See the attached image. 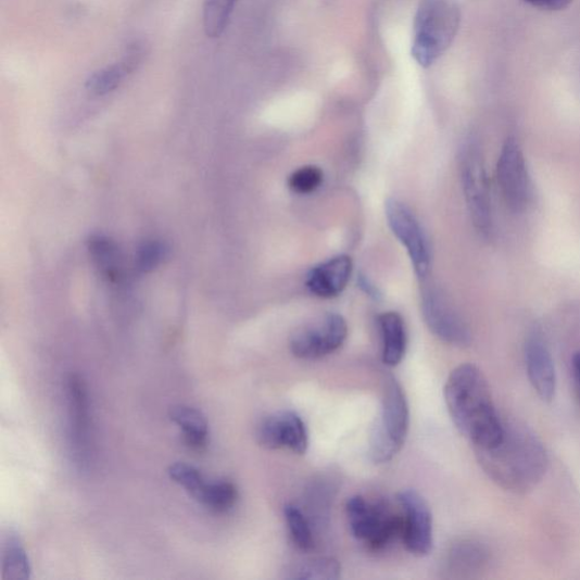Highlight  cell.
<instances>
[{"instance_id": "obj_29", "label": "cell", "mask_w": 580, "mask_h": 580, "mask_svg": "<svg viewBox=\"0 0 580 580\" xmlns=\"http://www.w3.org/2000/svg\"><path fill=\"white\" fill-rule=\"evenodd\" d=\"M524 2L545 11H562L567 9L572 0H524Z\"/></svg>"}, {"instance_id": "obj_28", "label": "cell", "mask_w": 580, "mask_h": 580, "mask_svg": "<svg viewBox=\"0 0 580 580\" xmlns=\"http://www.w3.org/2000/svg\"><path fill=\"white\" fill-rule=\"evenodd\" d=\"M166 255V248L160 241H147L138 250L136 257V270L147 274L161 265Z\"/></svg>"}, {"instance_id": "obj_23", "label": "cell", "mask_w": 580, "mask_h": 580, "mask_svg": "<svg viewBox=\"0 0 580 580\" xmlns=\"http://www.w3.org/2000/svg\"><path fill=\"white\" fill-rule=\"evenodd\" d=\"M239 491L229 481L209 483L200 501L211 512L216 514L228 513L237 503Z\"/></svg>"}, {"instance_id": "obj_3", "label": "cell", "mask_w": 580, "mask_h": 580, "mask_svg": "<svg viewBox=\"0 0 580 580\" xmlns=\"http://www.w3.org/2000/svg\"><path fill=\"white\" fill-rule=\"evenodd\" d=\"M459 21L455 0H420L412 48V54L420 66H431L452 45Z\"/></svg>"}, {"instance_id": "obj_14", "label": "cell", "mask_w": 580, "mask_h": 580, "mask_svg": "<svg viewBox=\"0 0 580 580\" xmlns=\"http://www.w3.org/2000/svg\"><path fill=\"white\" fill-rule=\"evenodd\" d=\"M67 392L73 452L77 463L85 465L90 456V417L84 379L80 376H71Z\"/></svg>"}, {"instance_id": "obj_11", "label": "cell", "mask_w": 580, "mask_h": 580, "mask_svg": "<svg viewBox=\"0 0 580 580\" xmlns=\"http://www.w3.org/2000/svg\"><path fill=\"white\" fill-rule=\"evenodd\" d=\"M399 501L404 510L402 537L406 549L414 556H428L433 545V521L426 499L415 490H404Z\"/></svg>"}, {"instance_id": "obj_21", "label": "cell", "mask_w": 580, "mask_h": 580, "mask_svg": "<svg viewBox=\"0 0 580 580\" xmlns=\"http://www.w3.org/2000/svg\"><path fill=\"white\" fill-rule=\"evenodd\" d=\"M489 560L487 549L478 542L464 541L453 547L450 566L455 572H476Z\"/></svg>"}, {"instance_id": "obj_27", "label": "cell", "mask_w": 580, "mask_h": 580, "mask_svg": "<svg viewBox=\"0 0 580 580\" xmlns=\"http://www.w3.org/2000/svg\"><path fill=\"white\" fill-rule=\"evenodd\" d=\"M324 172L316 166H305L288 178V188L297 194H311L321 187Z\"/></svg>"}, {"instance_id": "obj_31", "label": "cell", "mask_w": 580, "mask_h": 580, "mask_svg": "<svg viewBox=\"0 0 580 580\" xmlns=\"http://www.w3.org/2000/svg\"><path fill=\"white\" fill-rule=\"evenodd\" d=\"M358 283L364 293H366L368 297H371L375 300H379L381 294L378 288L370 280H368L367 277L360 276Z\"/></svg>"}, {"instance_id": "obj_12", "label": "cell", "mask_w": 580, "mask_h": 580, "mask_svg": "<svg viewBox=\"0 0 580 580\" xmlns=\"http://www.w3.org/2000/svg\"><path fill=\"white\" fill-rule=\"evenodd\" d=\"M260 445L269 451L288 447L303 455L308 447V433L300 415L292 411H281L268 415L260 421L256 429Z\"/></svg>"}, {"instance_id": "obj_7", "label": "cell", "mask_w": 580, "mask_h": 580, "mask_svg": "<svg viewBox=\"0 0 580 580\" xmlns=\"http://www.w3.org/2000/svg\"><path fill=\"white\" fill-rule=\"evenodd\" d=\"M348 517L353 535L373 550L383 549L403 532V519L384 507L356 495L349 500Z\"/></svg>"}, {"instance_id": "obj_8", "label": "cell", "mask_w": 580, "mask_h": 580, "mask_svg": "<svg viewBox=\"0 0 580 580\" xmlns=\"http://www.w3.org/2000/svg\"><path fill=\"white\" fill-rule=\"evenodd\" d=\"M386 217L393 235L405 247L415 274L425 281L431 270V249L424 228L412 210L395 199L387 201Z\"/></svg>"}, {"instance_id": "obj_19", "label": "cell", "mask_w": 580, "mask_h": 580, "mask_svg": "<svg viewBox=\"0 0 580 580\" xmlns=\"http://www.w3.org/2000/svg\"><path fill=\"white\" fill-rule=\"evenodd\" d=\"M89 253L100 274L110 281H118L123 276V257L117 245L101 235L89 240Z\"/></svg>"}, {"instance_id": "obj_5", "label": "cell", "mask_w": 580, "mask_h": 580, "mask_svg": "<svg viewBox=\"0 0 580 580\" xmlns=\"http://www.w3.org/2000/svg\"><path fill=\"white\" fill-rule=\"evenodd\" d=\"M462 182L474 226L486 237L492 234L490 186L482 153L478 146H467L461 161Z\"/></svg>"}, {"instance_id": "obj_10", "label": "cell", "mask_w": 580, "mask_h": 580, "mask_svg": "<svg viewBox=\"0 0 580 580\" xmlns=\"http://www.w3.org/2000/svg\"><path fill=\"white\" fill-rule=\"evenodd\" d=\"M421 312L429 329L446 344L458 348L469 345L468 327L439 289L428 287L424 290Z\"/></svg>"}, {"instance_id": "obj_17", "label": "cell", "mask_w": 580, "mask_h": 580, "mask_svg": "<svg viewBox=\"0 0 580 580\" xmlns=\"http://www.w3.org/2000/svg\"><path fill=\"white\" fill-rule=\"evenodd\" d=\"M141 61V51L134 47L122 63L92 73L87 80V89L96 96H104L116 90L124 78L135 71Z\"/></svg>"}, {"instance_id": "obj_25", "label": "cell", "mask_w": 580, "mask_h": 580, "mask_svg": "<svg viewBox=\"0 0 580 580\" xmlns=\"http://www.w3.org/2000/svg\"><path fill=\"white\" fill-rule=\"evenodd\" d=\"M168 474L171 479L186 489L200 503L209 483L202 477V474L188 464L177 463L169 467Z\"/></svg>"}, {"instance_id": "obj_24", "label": "cell", "mask_w": 580, "mask_h": 580, "mask_svg": "<svg viewBox=\"0 0 580 580\" xmlns=\"http://www.w3.org/2000/svg\"><path fill=\"white\" fill-rule=\"evenodd\" d=\"M290 579L335 580L340 577L341 566L333 558H315L290 569Z\"/></svg>"}, {"instance_id": "obj_2", "label": "cell", "mask_w": 580, "mask_h": 580, "mask_svg": "<svg viewBox=\"0 0 580 580\" xmlns=\"http://www.w3.org/2000/svg\"><path fill=\"white\" fill-rule=\"evenodd\" d=\"M443 393L455 427L474 450H484L503 437L504 420L496 412L488 380L478 366L463 364L456 367L447 378Z\"/></svg>"}, {"instance_id": "obj_1", "label": "cell", "mask_w": 580, "mask_h": 580, "mask_svg": "<svg viewBox=\"0 0 580 580\" xmlns=\"http://www.w3.org/2000/svg\"><path fill=\"white\" fill-rule=\"evenodd\" d=\"M474 451L489 479L514 494L533 491L549 468L542 441L531 429L514 420H504L503 437L495 444Z\"/></svg>"}, {"instance_id": "obj_26", "label": "cell", "mask_w": 580, "mask_h": 580, "mask_svg": "<svg viewBox=\"0 0 580 580\" xmlns=\"http://www.w3.org/2000/svg\"><path fill=\"white\" fill-rule=\"evenodd\" d=\"M288 530L294 543L303 551H308L314 545L310 524L303 513L294 505H287L283 509Z\"/></svg>"}, {"instance_id": "obj_13", "label": "cell", "mask_w": 580, "mask_h": 580, "mask_svg": "<svg viewBox=\"0 0 580 580\" xmlns=\"http://www.w3.org/2000/svg\"><path fill=\"white\" fill-rule=\"evenodd\" d=\"M525 364L527 376L539 398L551 403L557 390L555 362L545 340L539 332H533L525 342Z\"/></svg>"}, {"instance_id": "obj_16", "label": "cell", "mask_w": 580, "mask_h": 580, "mask_svg": "<svg viewBox=\"0 0 580 580\" xmlns=\"http://www.w3.org/2000/svg\"><path fill=\"white\" fill-rule=\"evenodd\" d=\"M382 337V361L387 366L401 364L407 348V335L402 315L387 312L378 319Z\"/></svg>"}, {"instance_id": "obj_9", "label": "cell", "mask_w": 580, "mask_h": 580, "mask_svg": "<svg viewBox=\"0 0 580 580\" xmlns=\"http://www.w3.org/2000/svg\"><path fill=\"white\" fill-rule=\"evenodd\" d=\"M496 174L507 205L515 213H521L531 203L533 189L521 148L513 138L501 150Z\"/></svg>"}, {"instance_id": "obj_30", "label": "cell", "mask_w": 580, "mask_h": 580, "mask_svg": "<svg viewBox=\"0 0 580 580\" xmlns=\"http://www.w3.org/2000/svg\"><path fill=\"white\" fill-rule=\"evenodd\" d=\"M570 371L576 399L580 405V351L572 356Z\"/></svg>"}, {"instance_id": "obj_15", "label": "cell", "mask_w": 580, "mask_h": 580, "mask_svg": "<svg viewBox=\"0 0 580 580\" xmlns=\"http://www.w3.org/2000/svg\"><path fill=\"white\" fill-rule=\"evenodd\" d=\"M353 274V262L348 255H338L313 268L306 287L315 297L332 299L344 292Z\"/></svg>"}, {"instance_id": "obj_22", "label": "cell", "mask_w": 580, "mask_h": 580, "mask_svg": "<svg viewBox=\"0 0 580 580\" xmlns=\"http://www.w3.org/2000/svg\"><path fill=\"white\" fill-rule=\"evenodd\" d=\"M237 0H204L203 25L209 38H219L227 28Z\"/></svg>"}, {"instance_id": "obj_4", "label": "cell", "mask_w": 580, "mask_h": 580, "mask_svg": "<svg viewBox=\"0 0 580 580\" xmlns=\"http://www.w3.org/2000/svg\"><path fill=\"white\" fill-rule=\"evenodd\" d=\"M409 430V408L398 380L384 381L382 405L370 437V457L376 464L390 462L405 444Z\"/></svg>"}, {"instance_id": "obj_20", "label": "cell", "mask_w": 580, "mask_h": 580, "mask_svg": "<svg viewBox=\"0 0 580 580\" xmlns=\"http://www.w3.org/2000/svg\"><path fill=\"white\" fill-rule=\"evenodd\" d=\"M4 580H25L30 577L28 556L17 534L10 531L3 538L2 545Z\"/></svg>"}, {"instance_id": "obj_18", "label": "cell", "mask_w": 580, "mask_h": 580, "mask_svg": "<svg viewBox=\"0 0 580 580\" xmlns=\"http://www.w3.org/2000/svg\"><path fill=\"white\" fill-rule=\"evenodd\" d=\"M171 419L182 431L184 442L196 453H203L209 443V427L204 415L189 406H175Z\"/></svg>"}, {"instance_id": "obj_6", "label": "cell", "mask_w": 580, "mask_h": 580, "mask_svg": "<svg viewBox=\"0 0 580 580\" xmlns=\"http://www.w3.org/2000/svg\"><path fill=\"white\" fill-rule=\"evenodd\" d=\"M348 335L346 320L339 314L327 313L294 331L289 348L298 358L318 360L344 345Z\"/></svg>"}]
</instances>
